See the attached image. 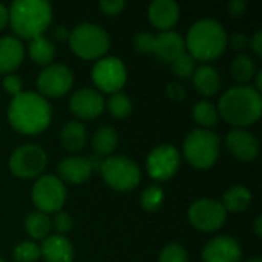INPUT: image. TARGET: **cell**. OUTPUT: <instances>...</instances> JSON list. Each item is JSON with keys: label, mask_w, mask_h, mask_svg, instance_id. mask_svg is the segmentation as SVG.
Segmentation results:
<instances>
[{"label": "cell", "mask_w": 262, "mask_h": 262, "mask_svg": "<svg viewBox=\"0 0 262 262\" xmlns=\"http://www.w3.org/2000/svg\"><path fill=\"white\" fill-rule=\"evenodd\" d=\"M246 8H247V3H246L244 0H232V2H229V5H227L229 15L233 17V18L241 17V15L244 14Z\"/></svg>", "instance_id": "obj_41"}, {"label": "cell", "mask_w": 262, "mask_h": 262, "mask_svg": "<svg viewBox=\"0 0 262 262\" xmlns=\"http://www.w3.org/2000/svg\"><path fill=\"white\" fill-rule=\"evenodd\" d=\"M164 201V192L160 186L147 187L141 195V206L147 212H155L161 207Z\"/></svg>", "instance_id": "obj_32"}, {"label": "cell", "mask_w": 262, "mask_h": 262, "mask_svg": "<svg viewBox=\"0 0 262 262\" xmlns=\"http://www.w3.org/2000/svg\"><path fill=\"white\" fill-rule=\"evenodd\" d=\"M227 43L232 46V49H235V51H244L247 46H249V43H250V40H249V37L246 35V34H243V32H235L230 38H227Z\"/></svg>", "instance_id": "obj_39"}, {"label": "cell", "mask_w": 262, "mask_h": 262, "mask_svg": "<svg viewBox=\"0 0 262 262\" xmlns=\"http://www.w3.org/2000/svg\"><path fill=\"white\" fill-rule=\"evenodd\" d=\"M66 201V187L54 175L40 177L32 187V203L41 213H57Z\"/></svg>", "instance_id": "obj_8"}, {"label": "cell", "mask_w": 262, "mask_h": 262, "mask_svg": "<svg viewBox=\"0 0 262 262\" xmlns=\"http://www.w3.org/2000/svg\"><path fill=\"white\" fill-rule=\"evenodd\" d=\"M51 224L54 226V229H55L57 235H63V236H64V233H69V232L72 230L74 221H72V218H71V215H69V213H66V212L60 210V212H57V213H55L54 221H51Z\"/></svg>", "instance_id": "obj_36"}, {"label": "cell", "mask_w": 262, "mask_h": 262, "mask_svg": "<svg viewBox=\"0 0 262 262\" xmlns=\"http://www.w3.org/2000/svg\"><path fill=\"white\" fill-rule=\"evenodd\" d=\"M9 124L23 135H37L46 130L52 120L49 101L35 92H20L8 107Z\"/></svg>", "instance_id": "obj_1"}, {"label": "cell", "mask_w": 262, "mask_h": 262, "mask_svg": "<svg viewBox=\"0 0 262 262\" xmlns=\"http://www.w3.org/2000/svg\"><path fill=\"white\" fill-rule=\"evenodd\" d=\"M69 109L75 117L81 120H94L103 114L104 100L98 91L83 88L71 97Z\"/></svg>", "instance_id": "obj_14"}, {"label": "cell", "mask_w": 262, "mask_h": 262, "mask_svg": "<svg viewBox=\"0 0 262 262\" xmlns=\"http://www.w3.org/2000/svg\"><path fill=\"white\" fill-rule=\"evenodd\" d=\"M246 262H262L261 258H250V259H247Z\"/></svg>", "instance_id": "obj_47"}, {"label": "cell", "mask_w": 262, "mask_h": 262, "mask_svg": "<svg viewBox=\"0 0 262 262\" xmlns=\"http://www.w3.org/2000/svg\"><path fill=\"white\" fill-rule=\"evenodd\" d=\"M216 109L226 123L238 129L252 126L261 118V94L252 86L232 88L221 97Z\"/></svg>", "instance_id": "obj_2"}, {"label": "cell", "mask_w": 262, "mask_h": 262, "mask_svg": "<svg viewBox=\"0 0 262 262\" xmlns=\"http://www.w3.org/2000/svg\"><path fill=\"white\" fill-rule=\"evenodd\" d=\"M189 221L190 224L201 232L210 233L220 230L227 218V212L220 201L203 198L195 201L189 209Z\"/></svg>", "instance_id": "obj_10"}, {"label": "cell", "mask_w": 262, "mask_h": 262, "mask_svg": "<svg viewBox=\"0 0 262 262\" xmlns=\"http://www.w3.org/2000/svg\"><path fill=\"white\" fill-rule=\"evenodd\" d=\"M2 84H3V89H5L8 94H11V95L15 97V95H18V94L21 92L23 80H21V77H18V75H15V74H9V75H6V77L3 78Z\"/></svg>", "instance_id": "obj_37"}, {"label": "cell", "mask_w": 262, "mask_h": 262, "mask_svg": "<svg viewBox=\"0 0 262 262\" xmlns=\"http://www.w3.org/2000/svg\"><path fill=\"white\" fill-rule=\"evenodd\" d=\"M40 256H43L46 262H72V243L63 235H49L43 239V244L40 247Z\"/></svg>", "instance_id": "obj_20"}, {"label": "cell", "mask_w": 262, "mask_h": 262, "mask_svg": "<svg viewBox=\"0 0 262 262\" xmlns=\"http://www.w3.org/2000/svg\"><path fill=\"white\" fill-rule=\"evenodd\" d=\"M249 45L252 46L253 52H255L258 57H262V31H258V32L252 37V40H250Z\"/></svg>", "instance_id": "obj_43"}, {"label": "cell", "mask_w": 262, "mask_h": 262, "mask_svg": "<svg viewBox=\"0 0 262 262\" xmlns=\"http://www.w3.org/2000/svg\"><path fill=\"white\" fill-rule=\"evenodd\" d=\"M25 58V48L17 37L0 38V74L14 72Z\"/></svg>", "instance_id": "obj_21"}, {"label": "cell", "mask_w": 262, "mask_h": 262, "mask_svg": "<svg viewBox=\"0 0 262 262\" xmlns=\"http://www.w3.org/2000/svg\"><path fill=\"white\" fill-rule=\"evenodd\" d=\"M170 66H172V71H173V74L177 77L189 78V77L193 75V72L196 69V60L189 52H184L175 61H172Z\"/></svg>", "instance_id": "obj_31"}, {"label": "cell", "mask_w": 262, "mask_h": 262, "mask_svg": "<svg viewBox=\"0 0 262 262\" xmlns=\"http://www.w3.org/2000/svg\"><path fill=\"white\" fill-rule=\"evenodd\" d=\"M192 78H193L195 89L204 97H212L220 91V86H221L220 74L215 68L209 64H203L196 68Z\"/></svg>", "instance_id": "obj_22"}, {"label": "cell", "mask_w": 262, "mask_h": 262, "mask_svg": "<svg viewBox=\"0 0 262 262\" xmlns=\"http://www.w3.org/2000/svg\"><path fill=\"white\" fill-rule=\"evenodd\" d=\"M117 144H118V135H117V130L111 126L100 127L92 137L94 152L100 158L111 157L112 152L117 149Z\"/></svg>", "instance_id": "obj_25"}, {"label": "cell", "mask_w": 262, "mask_h": 262, "mask_svg": "<svg viewBox=\"0 0 262 262\" xmlns=\"http://www.w3.org/2000/svg\"><path fill=\"white\" fill-rule=\"evenodd\" d=\"M253 230H255V235L258 238L262 236V216H256L255 218V223H253Z\"/></svg>", "instance_id": "obj_45"}, {"label": "cell", "mask_w": 262, "mask_h": 262, "mask_svg": "<svg viewBox=\"0 0 262 262\" xmlns=\"http://www.w3.org/2000/svg\"><path fill=\"white\" fill-rule=\"evenodd\" d=\"M52 9L45 0H15L8 9V21L17 37L32 40L51 25Z\"/></svg>", "instance_id": "obj_3"}, {"label": "cell", "mask_w": 262, "mask_h": 262, "mask_svg": "<svg viewBox=\"0 0 262 262\" xmlns=\"http://www.w3.org/2000/svg\"><path fill=\"white\" fill-rule=\"evenodd\" d=\"M192 117L201 126V129L213 127L220 121L218 109L210 101H198L192 109Z\"/></svg>", "instance_id": "obj_29"}, {"label": "cell", "mask_w": 262, "mask_h": 262, "mask_svg": "<svg viewBox=\"0 0 262 262\" xmlns=\"http://www.w3.org/2000/svg\"><path fill=\"white\" fill-rule=\"evenodd\" d=\"M180 164L181 157L178 149L172 144H161L147 155L146 169L152 180L167 181L178 172Z\"/></svg>", "instance_id": "obj_12"}, {"label": "cell", "mask_w": 262, "mask_h": 262, "mask_svg": "<svg viewBox=\"0 0 262 262\" xmlns=\"http://www.w3.org/2000/svg\"><path fill=\"white\" fill-rule=\"evenodd\" d=\"M98 6L103 14L112 17V15H118L124 9L126 2L124 0H103V2H100Z\"/></svg>", "instance_id": "obj_38"}, {"label": "cell", "mask_w": 262, "mask_h": 262, "mask_svg": "<svg viewBox=\"0 0 262 262\" xmlns=\"http://www.w3.org/2000/svg\"><path fill=\"white\" fill-rule=\"evenodd\" d=\"M52 229L51 220L46 213L32 212L25 220V230L34 239H45L49 236Z\"/></svg>", "instance_id": "obj_27"}, {"label": "cell", "mask_w": 262, "mask_h": 262, "mask_svg": "<svg viewBox=\"0 0 262 262\" xmlns=\"http://www.w3.org/2000/svg\"><path fill=\"white\" fill-rule=\"evenodd\" d=\"M29 55L34 63L41 66H49L55 57V46L51 40L40 35L29 41Z\"/></svg>", "instance_id": "obj_26"}, {"label": "cell", "mask_w": 262, "mask_h": 262, "mask_svg": "<svg viewBox=\"0 0 262 262\" xmlns=\"http://www.w3.org/2000/svg\"><path fill=\"white\" fill-rule=\"evenodd\" d=\"M243 258L241 246L230 236H216L203 249L204 262H239Z\"/></svg>", "instance_id": "obj_15"}, {"label": "cell", "mask_w": 262, "mask_h": 262, "mask_svg": "<svg viewBox=\"0 0 262 262\" xmlns=\"http://www.w3.org/2000/svg\"><path fill=\"white\" fill-rule=\"evenodd\" d=\"M12 255L17 262H35L40 258V246L31 241H23L15 246Z\"/></svg>", "instance_id": "obj_33"}, {"label": "cell", "mask_w": 262, "mask_h": 262, "mask_svg": "<svg viewBox=\"0 0 262 262\" xmlns=\"http://www.w3.org/2000/svg\"><path fill=\"white\" fill-rule=\"evenodd\" d=\"M160 262H189V256L183 246L169 244L160 252Z\"/></svg>", "instance_id": "obj_34"}, {"label": "cell", "mask_w": 262, "mask_h": 262, "mask_svg": "<svg viewBox=\"0 0 262 262\" xmlns=\"http://www.w3.org/2000/svg\"><path fill=\"white\" fill-rule=\"evenodd\" d=\"M227 149L229 152L243 163L255 161L259 155V141L258 138L244 129H235L229 132L227 138Z\"/></svg>", "instance_id": "obj_16"}, {"label": "cell", "mask_w": 262, "mask_h": 262, "mask_svg": "<svg viewBox=\"0 0 262 262\" xmlns=\"http://www.w3.org/2000/svg\"><path fill=\"white\" fill-rule=\"evenodd\" d=\"M48 164L46 152L37 144H23L17 147L9 158V169L12 175L21 180L40 177Z\"/></svg>", "instance_id": "obj_9"}, {"label": "cell", "mask_w": 262, "mask_h": 262, "mask_svg": "<svg viewBox=\"0 0 262 262\" xmlns=\"http://www.w3.org/2000/svg\"><path fill=\"white\" fill-rule=\"evenodd\" d=\"M104 183L117 192L134 190L141 180L137 163L124 155H111L103 160L100 167Z\"/></svg>", "instance_id": "obj_7"}, {"label": "cell", "mask_w": 262, "mask_h": 262, "mask_svg": "<svg viewBox=\"0 0 262 262\" xmlns=\"http://www.w3.org/2000/svg\"><path fill=\"white\" fill-rule=\"evenodd\" d=\"M167 95L175 101H183L186 98V89H184V86L181 83L172 81L167 86Z\"/></svg>", "instance_id": "obj_40"}, {"label": "cell", "mask_w": 262, "mask_h": 262, "mask_svg": "<svg viewBox=\"0 0 262 262\" xmlns=\"http://www.w3.org/2000/svg\"><path fill=\"white\" fill-rule=\"evenodd\" d=\"M221 204L226 212L243 213L252 204V192L244 186H233L224 193Z\"/></svg>", "instance_id": "obj_24"}, {"label": "cell", "mask_w": 262, "mask_h": 262, "mask_svg": "<svg viewBox=\"0 0 262 262\" xmlns=\"http://www.w3.org/2000/svg\"><path fill=\"white\" fill-rule=\"evenodd\" d=\"M227 38V32L218 20L203 18L192 25L184 41L195 60L210 61L226 51Z\"/></svg>", "instance_id": "obj_4"}, {"label": "cell", "mask_w": 262, "mask_h": 262, "mask_svg": "<svg viewBox=\"0 0 262 262\" xmlns=\"http://www.w3.org/2000/svg\"><path fill=\"white\" fill-rule=\"evenodd\" d=\"M107 111L117 120H124L132 114V101L126 94L115 92L107 100Z\"/></svg>", "instance_id": "obj_30"}, {"label": "cell", "mask_w": 262, "mask_h": 262, "mask_svg": "<svg viewBox=\"0 0 262 262\" xmlns=\"http://www.w3.org/2000/svg\"><path fill=\"white\" fill-rule=\"evenodd\" d=\"M155 45V35L152 32H138L134 37V46L141 54H152Z\"/></svg>", "instance_id": "obj_35"}, {"label": "cell", "mask_w": 262, "mask_h": 262, "mask_svg": "<svg viewBox=\"0 0 262 262\" xmlns=\"http://www.w3.org/2000/svg\"><path fill=\"white\" fill-rule=\"evenodd\" d=\"M184 52H186V41L178 32L166 31L161 32L160 35H155L154 54L161 61L172 63Z\"/></svg>", "instance_id": "obj_19"}, {"label": "cell", "mask_w": 262, "mask_h": 262, "mask_svg": "<svg viewBox=\"0 0 262 262\" xmlns=\"http://www.w3.org/2000/svg\"><path fill=\"white\" fill-rule=\"evenodd\" d=\"M72 52L83 60H100L109 51V34L98 25L80 23L69 32Z\"/></svg>", "instance_id": "obj_6"}, {"label": "cell", "mask_w": 262, "mask_h": 262, "mask_svg": "<svg viewBox=\"0 0 262 262\" xmlns=\"http://www.w3.org/2000/svg\"><path fill=\"white\" fill-rule=\"evenodd\" d=\"M149 21L163 32L170 31L180 20V6L172 0H155L147 8Z\"/></svg>", "instance_id": "obj_17"}, {"label": "cell", "mask_w": 262, "mask_h": 262, "mask_svg": "<svg viewBox=\"0 0 262 262\" xmlns=\"http://www.w3.org/2000/svg\"><path fill=\"white\" fill-rule=\"evenodd\" d=\"M6 23H8V8L0 3V31L5 28Z\"/></svg>", "instance_id": "obj_44"}, {"label": "cell", "mask_w": 262, "mask_h": 262, "mask_svg": "<svg viewBox=\"0 0 262 262\" xmlns=\"http://www.w3.org/2000/svg\"><path fill=\"white\" fill-rule=\"evenodd\" d=\"M230 72L238 83H249L256 74V63L249 54H238L232 61Z\"/></svg>", "instance_id": "obj_28"}, {"label": "cell", "mask_w": 262, "mask_h": 262, "mask_svg": "<svg viewBox=\"0 0 262 262\" xmlns=\"http://www.w3.org/2000/svg\"><path fill=\"white\" fill-rule=\"evenodd\" d=\"M58 177L61 183L69 184H81L86 183L92 175V167L89 164V160L84 157H69L64 158L58 164Z\"/></svg>", "instance_id": "obj_18"}, {"label": "cell", "mask_w": 262, "mask_h": 262, "mask_svg": "<svg viewBox=\"0 0 262 262\" xmlns=\"http://www.w3.org/2000/svg\"><path fill=\"white\" fill-rule=\"evenodd\" d=\"M0 262H5V261H2V259H0Z\"/></svg>", "instance_id": "obj_48"}, {"label": "cell", "mask_w": 262, "mask_h": 262, "mask_svg": "<svg viewBox=\"0 0 262 262\" xmlns=\"http://www.w3.org/2000/svg\"><path fill=\"white\" fill-rule=\"evenodd\" d=\"M183 152L189 164L195 169H209L218 161L221 140L218 134L209 129H193L184 140Z\"/></svg>", "instance_id": "obj_5"}, {"label": "cell", "mask_w": 262, "mask_h": 262, "mask_svg": "<svg viewBox=\"0 0 262 262\" xmlns=\"http://www.w3.org/2000/svg\"><path fill=\"white\" fill-rule=\"evenodd\" d=\"M255 89L261 94L262 91V72H256V84H255Z\"/></svg>", "instance_id": "obj_46"}, {"label": "cell", "mask_w": 262, "mask_h": 262, "mask_svg": "<svg viewBox=\"0 0 262 262\" xmlns=\"http://www.w3.org/2000/svg\"><path fill=\"white\" fill-rule=\"evenodd\" d=\"M74 75L64 64H49L37 77V88L41 97L60 98L72 88Z\"/></svg>", "instance_id": "obj_13"}, {"label": "cell", "mask_w": 262, "mask_h": 262, "mask_svg": "<svg viewBox=\"0 0 262 262\" xmlns=\"http://www.w3.org/2000/svg\"><path fill=\"white\" fill-rule=\"evenodd\" d=\"M69 29L66 28V26H63V25H57L55 28H54V31H52V37L55 38V40H58V41H66V40H69Z\"/></svg>", "instance_id": "obj_42"}, {"label": "cell", "mask_w": 262, "mask_h": 262, "mask_svg": "<svg viewBox=\"0 0 262 262\" xmlns=\"http://www.w3.org/2000/svg\"><path fill=\"white\" fill-rule=\"evenodd\" d=\"M92 80L100 91L115 94L124 86L127 80V71L118 57H103L94 64Z\"/></svg>", "instance_id": "obj_11"}, {"label": "cell", "mask_w": 262, "mask_h": 262, "mask_svg": "<svg viewBox=\"0 0 262 262\" xmlns=\"http://www.w3.org/2000/svg\"><path fill=\"white\" fill-rule=\"evenodd\" d=\"M60 141L68 152H78L88 141L86 127L78 121H69L60 132Z\"/></svg>", "instance_id": "obj_23"}]
</instances>
